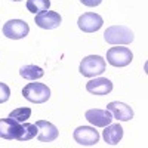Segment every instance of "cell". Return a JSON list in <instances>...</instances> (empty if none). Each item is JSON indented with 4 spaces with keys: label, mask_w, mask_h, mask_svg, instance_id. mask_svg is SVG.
Returning a JSON list of instances; mask_svg holds the SVG:
<instances>
[{
    "label": "cell",
    "mask_w": 148,
    "mask_h": 148,
    "mask_svg": "<svg viewBox=\"0 0 148 148\" xmlns=\"http://www.w3.org/2000/svg\"><path fill=\"white\" fill-rule=\"evenodd\" d=\"M104 39H105L107 43L117 46V45H129V43H132L135 36H133V31L126 25H111L105 30Z\"/></svg>",
    "instance_id": "cell-1"
},
{
    "label": "cell",
    "mask_w": 148,
    "mask_h": 148,
    "mask_svg": "<svg viewBox=\"0 0 148 148\" xmlns=\"http://www.w3.org/2000/svg\"><path fill=\"white\" fill-rule=\"evenodd\" d=\"M22 95L27 101L33 104H43L51 98V89L45 83H37L34 80V83H28L27 86H24Z\"/></svg>",
    "instance_id": "cell-2"
},
{
    "label": "cell",
    "mask_w": 148,
    "mask_h": 148,
    "mask_svg": "<svg viewBox=\"0 0 148 148\" xmlns=\"http://www.w3.org/2000/svg\"><path fill=\"white\" fill-rule=\"evenodd\" d=\"M79 70L84 77H96L105 71V59L99 55H89L83 58Z\"/></svg>",
    "instance_id": "cell-3"
},
{
    "label": "cell",
    "mask_w": 148,
    "mask_h": 148,
    "mask_svg": "<svg viewBox=\"0 0 148 148\" xmlns=\"http://www.w3.org/2000/svg\"><path fill=\"white\" fill-rule=\"evenodd\" d=\"M133 53L130 52L129 47H123V46H116V47H110L107 51V61L108 64L113 67H126L132 62Z\"/></svg>",
    "instance_id": "cell-4"
},
{
    "label": "cell",
    "mask_w": 148,
    "mask_h": 148,
    "mask_svg": "<svg viewBox=\"0 0 148 148\" xmlns=\"http://www.w3.org/2000/svg\"><path fill=\"white\" fill-rule=\"evenodd\" d=\"M22 135V123L16 121L15 119H0V138L3 139H21Z\"/></svg>",
    "instance_id": "cell-5"
},
{
    "label": "cell",
    "mask_w": 148,
    "mask_h": 148,
    "mask_svg": "<svg viewBox=\"0 0 148 148\" xmlns=\"http://www.w3.org/2000/svg\"><path fill=\"white\" fill-rule=\"evenodd\" d=\"M28 31H30L28 24L21 19H10L3 25V34L8 39H12V40L24 39L28 34Z\"/></svg>",
    "instance_id": "cell-6"
},
{
    "label": "cell",
    "mask_w": 148,
    "mask_h": 148,
    "mask_svg": "<svg viewBox=\"0 0 148 148\" xmlns=\"http://www.w3.org/2000/svg\"><path fill=\"white\" fill-rule=\"evenodd\" d=\"M73 136L79 145H83V147H90L99 142V133H98V130H95V127H90V126L77 127L74 130Z\"/></svg>",
    "instance_id": "cell-7"
},
{
    "label": "cell",
    "mask_w": 148,
    "mask_h": 148,
    "mask_svg": "<svg viewBox=\"0 0 148 148\" xmlns=\"http://www.w3.org/2000/svg\"><path fill=\"white\" fill-rule=\"evenodd\" d=\"M36 24L39 25L40 28L43 30H53V28H58L62 22V18L58 12H53V10H43L40 14H37L36 18H34Z\"/></svg>",
    "instance_id": "cell-8"
},
{
    "label": "cell",
    "mask_w": 148,
    "mask_h": 148,
    "mask_svg": "<svg viewBox=\"0 0 148 148\" xmlns=\"http://www.w3.org/2000/svg\"><path fill=\"white\" fill-rule=\"evenodd\" d=\"M79 28L84 33H95L98 31L101 27H102V24H104V19L101 15H98L95 14V12H86V14H83L79 21Z\"/></svg>",
    "instance_id": "cell-9"
},
{
    "label": "cell",
    "mask_w": 148,
    "mask_h": 148,
    "mask_svg": "<svg viewBox=\"0 0 148 148\" xmlns=\"http://www.w3.org/2000/svg\"><path fill=\"white\" fill-rule=\"evenodd\" d=\"M84 116H86V120L96 127H105L113 120V114L108 110H101V108L88 110Z\"/></svg>",
    "instance_id": "cell-10"
},
{
    "label": "cell",
    "mask_w": 148,
    "mask_h": 148,
    "mask_svg": "<svg viewBox=\"0 0 148 148\" xmlns=\"http://www.w3.org/2000/svg\"><path fill=\"white\" fill-rule=\"evenodd\" d=\"M36 126L39 129V132H37V139L40 142H53L59 135L56 126H53L52 123H49L46 120L36 121Z\"/></svg>",
    "instance_id": "cell-11"
},
{
    "label": "cell",
    "mask_w": 148,
    "mask_h": 148,
    "mask_svg": "<svg viewBox=\"0 0 148 148\" xmlns=\"http://www.w3.org/2000/svg\"><path fill=\"white\" fill-rule=\"evenodd\" d=\"M86 90L92 95H108L113 90V83L111 80L105 79V77H98V79H92L86 83Z\"/></svg>",
    "instance_id": "cell-12"
},
{
    "label": "cell",
    "mask_w": 148,
    "mask_h": 148,
    "mask_svg": "<svg viewBox=\"0 0 148 148\" xmlns=\"http://www.w3.org/2000/svg\"><path fill=\"white\" fill-rule=\"evenodd\" d=\"M107 110L113 114V119H117L120 121H129L130 119H133V110L123 102H110L107 105Z\"/></svg>",
    "instance_id": "cell-13"
},
{
    "label": "cell",
    "mask_w": 148,
    "mask_h": 148,
    "mask_svg": "<svg viewBox=\"0 0 148 148\" xmlns=\"http://www.w3.org/2000/svg\"><path fill=\"white\" fill-rule=\"evenodd\" d=\"M104 141L110 145H117L121 138H123V127L119 125V123H114V125H107L104 132H102Z\"/></svg>",
    "instance_id": "cell-14"
},
{
    "label": "cell",
    "mask_w": 148,
    "mask_h": 148,
    "mask_svg": "<svg viewBox=\"0 0 148 148\" xmlns=\"http://www.w3.org/2000/svg\"><path fill=\"white\" fill-rule=\"evenodd\" d=\"M19 74H21V77L34 82V80L42 79L45 76V71L37 65H24L19 68Z\"/></svg>",
    "instance_id": "cell-15"
},
{
    "label": "cell",
    "mask_w": 148,
    "mask_h": 148,
    "mask_svg": "<svg viewBox=\"0 0 148 148\" xmlns=\"http://www.w3.org/2000/svg\"><path fill=\"white\" fill-rule=\"evenodd\" d=\"M51 8V0H27V9L31 14H40Z\"/></svg>",
    "instance_id": "cell-16"
},
{
    "label": "cell",
    "mask_w": 148,
    "mask_h": 148,
    "mask_svg": "<svg viewBox=\"0 0 148 148\" xmlns=\"http://www.w3.org/2000/svg\"><path fill=\"white\" fill-rule=\"evenodd\" d=\"M30 116H31V108H28V107L16 108V110H14V111H12V113L9 114L10 119H15V120L19 121V123L27 121V120L30 119Z\"/></svg>",
    "instance_id": "cell-17"
},
{
    "label": "cell",
    "mask_w": 148,
    "mask_h": 148,
    "mask_svg": "<svg viewBox=\"0 0 148 148\" xmlns=\"http://www.w3.org/2000/svg\"><path fill=\"white\" fill-rule=\"evenodd\" d=\"M37 129L36 125H31V123H22V135H21V139L19 141H30L33 138L37 136Z\"/></svg>",
    "instance_id": "cell-18"
},
{
    "label": "cell",
    "mask_w": 148,
    "mask_h": 148,
    "mask_svg": "<svg viewBox=\"0 0 148 148\" xmlns=\"http://www.w3.org/2000/svg\"><path fill=\"white\" fill-rule=\"evenodd\" d=\"M9 96H10V89H9V86L0 82V104L6 102V101L9 99Z\"/></svg>",
    "instance_id": "cell-19"
},
{
    "label": "cell",
    "mask_w": 148,
    "mask_h": 148,
    "mask_svg": "<svg viewBox=\"0 0 148 148\" xmlns=\"http://www.w3.org/2000/svg\"><path fill=\"white\" fill-rule=\"evenodd\" d=\"M80 2L84 5V6H89V8H95L98 5H101L102 0H80Z\"/></svg>",
    "instance_id": "cell-20"
},
{
    "label": "cell",
    "mask_w": 148,
    "mask_h": 148,
    "mask_svg": "<svg viewBox=\"0 0 148 148\" xmlns=\"http://www.w3.org/2000/svg\"><path fill=\"white\" fill-rule=\"evenodd\" d=\"M12 2H21V0H12Z\"/></svg>",
    "instance_id": "cell-21"
}]
</instances>
